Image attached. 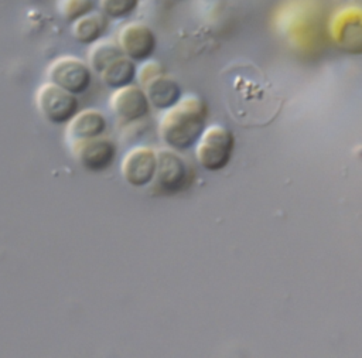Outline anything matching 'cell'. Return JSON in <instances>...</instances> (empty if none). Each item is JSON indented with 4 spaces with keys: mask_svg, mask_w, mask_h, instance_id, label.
<instances>
[{
    "mask_svg": "<svg viewBox=\"0 0 362 358\" xmlns=\"http://www.w3.org/2000/svg\"><path fill=\"white\" fill-rule=\"evenodd\" d=\"M37 105L42 116L55 125L68 123L78 113L79 108L76 95L52 82L40 86L37 91Z\"/></svg>",
    "mask_w": 362,
    "mask_h": 358,
    "instance_id": "5",
    "label": "cell"
},
{
    "mask_svg": "<svg viewBox=\"0 0 362 358\" xmlns=\"http://www.w3.org/2000/svg\"><path fill=\"white\" fill-rule=\"evenodd\" d=\"M109 18L102 11H92L72 23V37L83 45H92L107 31Z\"/></svg>",
    "mask_w": 362,
    "mask_h": 358,
    "instance_id": "13",
    "label": "cell"
},
{
    "mask_svg": "<svg viewBox=\"0 0 362 358\" xmlns=\"http://www.w3.org/2000/svg\"><path fill=\"white\" fill-rule=\"evenodd\" d=\"M106 117L96 109H86L78 112L69 122L66 129V137L71 142L92 139L102 136L106 130Z\"/></svg>",
    "mask_w": 362,
    "mask_h": 358,
    "instance_id": "12",
    "label": "cell"
},
{
    "mask_svg": "<svg viewBox=\"0 0 362 358\" xmlns=\"http://www.w3.org/2000/svg\"><path fill=\"white\" fill-rule=\"evenodd\" d=\"M327 34L332 44L352 55L362 54V4L348 3L337 8L328 23Z\"/></svg>",
    "mask_w": 362,
    "mask_h": 358,
    "instance_id": "2",
    "label": "cell"
},
{
    "mask_svg": "<svg viewBox=\"0 0 362 358\" xmlns=\"http://www.w3.org/2000/svg\"><path fill=\"white\" fill-rule=\"evenodd\" d=\"M48 79L74 95H82L92 83V69L76 57H59L48 67Z\"/></svg>",
    "mask_w": 362,
    "mask_h": 358,
    "instance_id": "6",
    "label": "cell"
},
{
    "mask_svg": "<svg viewBox=\"0 0 362 358\" xmlns=\"http://www.w3.org/2000/svg\"><path fill=\"white\" fill-rule=\"evenodd\" d=\"M99 75L106 86L119 89L133 83L137 76V67L133 59L123 54L112 61Z\"/></svg>",
    "mask_w": 362,
    "mask_h": 358,
    "instance_id": "14",
    "label": "cell"
},
{
    "mask_svg": "<svg viewBox=\"0 0 362 358\" xmlns=\"http://www.w3.org/2000/svg\"><path fill=\"white\" fill-rule=\"evenodd\" d=\"M141 88L144 89L150 100V105L161 110L173 108L182 98V92L178 82L165 72L150 79Z\"/></svg>",
    "mask_w": 362,
    "mask_h": 358,
    "instance_id": "11",
    "label": "cell"
},
{
    "mask_svg": "<svg viewBox=\"0 0 362 358\" xmlns=\"http://www.w3.org/2000/svg\"><path fill=\"white\" fill-rule=\"evenodd\" d=\"M117 44L123 54L134 62L150 59L157 47L154 31L144 23L133 21L124 24L117 33Z\"/></svg>",
    "mask_w": 362,
    "mask_h": 358,
    "instance_id": "8",
    "label": "cell"
},
{
    "mask_svg": "<svg viewBox=\"0 0 362 358\" xmlns=\"http://www.w3.org/2000/svg\"><path fill=\"white\" fill-rule=\"evenodd\" d=\"M208 105L198 95L181 98L177 105L167 109L160 122L163 142L175 151L192 147L206 129Z\"/></svg>",
    "mask_w": 362,
    "mask_h": 358,
    "instance_id": "1",
    "label": "cell"
},
{
    "mask_svg": "<svg viewBox=\"0 0 362 358\" xmlns=\"http://www.w3.org/2000/svg\"><path fill=\"white\" fill-rule=\"evenodd\" d=\"M157 170V153L150 147L130 150L122 163V175L132 187H146L154 181Z\"/></svg>",
    "mask_w": 362,
    "mask_h": 358,
    "instance_id": "10",
    "label": "cell"
},
{
    "mask_svg": "<svg viewBox=\"0 0 362 358\" xmlns=\"http://www.w3.org/2000/svg\"><path fill=\"white\" fill-rule=\"evenodd\" d=\"M165 71H164L163 64H160L158 61H154V59H146V61H143L140 68H137V79H139L140 85L143 86L146 82H148L150 79H153L157 75H161Z\"/></svg>",
    "mask_w": 362,
    "mask_h": 358,
    "instance_id": "18",
    "label": "cell"
},
{
    "mask_svg": "<svg viewBox=\"0 0 362 358\" xmlns=\"http://www.w3.org/2000/svg\"><path fill=\"white\" fill-rule=\"evenodd\" d=\"M235 147L233 133L219 125L204 130L197 142V160L208 171H219L228 166Z\"/></svg>",
    "mask_w": 362,
    "mask_h": 358,
    "instance_id": "3",
    "label": "cell"
},
{
    "mask_svg": "<svg viewBox=\"0 0 362 358\" xmlns=\"http://www.w3.org/2000/svg\"><path fill=\"white\" fill-rule=\"evenodd\" d=\"M95 0H58L57 10L59 16L68 21L74 23L78 18L92 13L95 10Z\"/></svg>",
    "mask_w": 362,
    "mask_h": 358,
    "instance_id": "16",
    "label": "cell"
},
{
    "mask_svg": "<svg viewBox=\"0 0 362 358\" xmlns=\"http://www.w3.org/2000/svg\"><path fill=\"white\" fill-rule=\"evenodd\" d=\"M123 55L120 45L112 40H99L92 44L88 55V64L92 71L100 74L112 61Z\"/></svg>",
    "mask_w": 362,
    "mask_h": 358,
    "instance_id": "15",
    "label": "cell"
},
{
    "mask_svg": "<svg viewBox=\"0 0 362 358\" xmlns=\"http://www.w3.org/2000/svg\"><path fill=\"white\" fill-rule=\"evenodd\" d=\"M72 153L82 168L89 173L107 170L116 157V146L106 137H92L72 142Z\"/></svg>",
    "mask_w": 362,
    "mask_h": 358,
    "instance_id": "7",
    "label": "cell"
},
{
    "mask_svg": "<svg viewBox=\"0 0 362 358\" xmlns=\"http://www.w3.org/2000/svg\"><path fill=\"white\" fill-rule=\"evenodd\" d=\"M139 6V0H99L100 11L112 20L130 17Z\"/></svg>",
    "mask_w": 362,
    "mask_h": 358,
    "instance_id": "17",
    "label": "cell"
},
{
    "mask_svg": "<svg viewBox=\"0 0 362 358\" xmlns=\"http://www.w3.org/2000/svg\"><path fill=\"white\" fill-rule=\"evenodd\" d=\"M110 108L122 125H130L148 115L150 100L143 88L132 83L115 89L110 96Z\"/></svg>",
    "mask_w": 362,
    "mask_h": 358,
    "instance_id": "9",
    "label": "cell"
},
{
    "mask_svg": "<svg viewBox=\"0 0 362 358\" xmlns=\"http://www.w3.org/2000/svg\"><path fill=\"white\" fill-rule=\"evenodd\" d=\"M191 177L189 166L173 149L157 153L154 184L163 195H175L184 191L191 184Z\"/></svg>",
    "mask_w": 362,
    "mask_h": 358,
    "instance_id": "4",
    "label": "cell"
}]
</instances>
